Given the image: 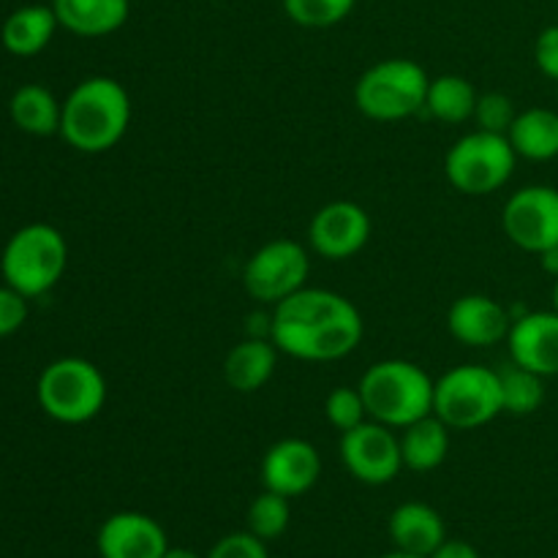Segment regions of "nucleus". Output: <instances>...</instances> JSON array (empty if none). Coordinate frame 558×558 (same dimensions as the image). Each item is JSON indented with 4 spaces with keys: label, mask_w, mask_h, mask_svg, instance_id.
I'll use <instances>...</instances> for the list:
<instances>
[{
    "label": "nucleus",
    "mask_w": 558,
    "mask_h": 558,
    "mask_svg": "<svg viewBox=\"0 0 558 558\" xmlns=\"http://www.w3.org/2000/svg\"><path fill=\"white\" fill-rule=\"evenodd\" d=\"M447 452H450V425L441 423L436 414H428L403 428L401 458L403 466L412 472H434L445 463Z\"/></svg>",
    "instance_id": "4be33fe9"
},
{
    "label": "nucleus",
    "mask_w": 558,
    "mask_h": 558,
    "mask_svg": "<svg viewBox=\"0 0 558 558\" xmlns=\"http://www.w3.org/2000/svg\"><path fill=\"white\" fill-rule=\"evenodd\" d=\"M518 163L507 134L472 131L461 136L445 156V174L456 191L466 196H488L505 189Z\"/></svg>",
    "instance_id": "0eeeda50"
},
{
    "label": "nucleus",
    "mask_w": 558,
    "mask_h": 558,
    "mask_svg": "<svg viewBox=\"0 0 558 558\" xmlns=\"http://www.w3.org/2000/svg\"><path fill=\"white\" fill-rule=\"evenodd\" d=\"M501 379V409L515 417L534 414L545 401V376L534 371L521 368L512 363V368H505L499 374Z\"/></svg>",
    "instance_id": "393cba45"
},
{
    "label": "nucleus",
    "mask_w": 558,
    "mask_h": 558,
    "mask_svg": "<svg viewBox=\"0 0 558 558\" xmlns=\"http://www.w3.org/2000/svg\"><path fill=\"white\" fill-rule=\"evenodd\" d=\"M501 409V379L483 365H458L434 387V414L450 430H474L488 425Z\"/></svg>",
    "instance_id": "6e6552de"
},
{
    "label": "nucleus",
    "mask_w": 558,
    "mask_h": 558,
    "mask_svg": "<svg viewBox=\"0 0 558 558\" xmlns=\"http://www.w3.org/2000/svg\"><path fill=\"white\" fill-rule=\"evenodd\" d=\"M131 125V96L112 76H87L63 101L60 136L80 153H107Z\"/></svg>",
    "instance_id": "f03ea898"
},
{
    "label": "nucleus",
    "mask_w": 558,
    "mask_h": 558,
    "mask_svg": "<svg viewBox=\"0 0 558 558\" xmlns=\"http://www.w3.org/2000/svg\"><path fill=\"white\" fill-rule=\"evenodd\" d=\"M368 417L390 428H407L434 414L436 381L409 360H379L360 379Z\"/></svg>",
    "instance_id": "7ed1b4c3"
},
{
    "label": "nucleus",
    "mask_w": 558,
    "mask_h": 558,
    "mask_svg": "<svg viewBox=\"0 0 558 558\" xmlns=\"http://www.w3.org/2000/svg\"><path fill=\"white\" fill-rule=\"evenodd\" d=\"M534 60H537V69L545 76L558 82V25L545 27L539 33L537 44H534Z\"/></svg>",
    "instance_id": "2f4dec72"
},
{
    "label": "nucleus",
    "mask_w": 558,
    "mask_h": 558,
    "mask_svg": "<svg viewBox=\"0 0 558 558\" xmlns=\"http://www.w3.org/2000/svg\"><path fill=\"white\" fill-rule=\"evenodd\" d=\"M308 272V251L298 240H270L245 262L243 287L259 303L278 305L305 287Z\"/></svg>",
    "instance_id": "1a4fd4ad"
},
{
    "label": "nucleus",
    "mask_w": 558,
    "mask_h": 558,
    "mask_svg": "<svg viewBox=\"0 0 558 558\" xmlns=\"http://www.w3.org/2000/svg\"><path fill=\"white\" fill-rule=\"evenodd\" d=\"M60 27L82 38H101L129 22L131 0H52Z\"/></svg>",
    "instance_id": "a211bd4d"
},
{
    "label": "nucleus",
    "mask_w": 558,
    "mask_h": 558,
    "mask_svg": "<svg viewBox=\"0 0 558 558\" xmlns=\"http://www.w3.org/2000/svg\"><path fill=\"white\" fill-rule=\"evenodd\" d=\"M60 27L52 5H22L0 27V41L16 58H33L52 41Z\"/></svg>",
    "instance_id": "aec40b11"
},
{
    "label": "nucleus",
    "mask_w": 558,
    "mask_h": 558,
    "mask_svg": "<svg viewBox=\"0 0 558 558\" xmlns=\"http://www.w3.org/2000/svg\"><path fill=\"white\" fill-rule=\"evenodd\" d=\"M539 259H543L545 270H548L554 278H558V248L545 251V254H539Z\"/></svg>",
    "instance_id": "72a5a7b5"
},
{
    "label": "nucleus",
    "mask_w": 558,
    "mask_h": 558,
    "mask_svg": "<svg viewBox=\"0 0 558 558\" xmlns=\"http://www.w3.org/2000/svg\"><path fill=\"white\" fill-rule=\"evenodd\" d=\"M510 311L488 294H463L450 305V314H447V330L466 347H494L501 338L510 336Z\"/></svg>",
    "instance_id": "dca6fc26"
},
{
    "label": "nucleus",
    "mask_w": 558,
    "mask_h": 558,
    "mask_svg": "<svg viewBox=\"0 0 558 558\" xmlns=\"http://www.w3.org/2000/svg\"><path fill=\"white\" fill-rule=\"evenodd\" d=\"M69 265V245L52 223H27L16 229L0 256L3 281L20 294L41 298L63 278Z\"/></svg>",
    "instance_id": "20e7f679"
},
{
    "label": "nucleus",
    "mask_w": 558,
    "mask_h": 558,
    "mask_svg": "<svg viewBox=\"0 0 558 558\" xmlns=\"http://www.w3.org/2000/svg\"><path fill=\"white\" fill-rule=\"evenodd\" d=\"M325 414L327 420H330L332 428H338L341 434H347V430L357 428L365 420H371L360 387H336V390L327 396Z\"/></svg>",
    "instance_id": "cd10ccee"
},
{
    "label": "nucleus",
    "mask_w": 558,
    "mask_h": 558,
    "mask_svg": "<svg viewBox=\"0 0 558 558\" xmlns=\"http://www.w3.org/2000/svg\"><path fill=\"white\" fill-rule=\"evenodd\" d=\"M387 532L398 550L423 558H428L447 539L441 515L423 501H407V505L396 507L390 523H387Z\"/></svg>",
    "instance_id": "f3484780"
},
{
    "label": "nucleus",
    "mask_w": 558,
    "mask_h": 558,
    "mask_svg": "<svg viewBox=\"0 0 558 558\" xmlns=\"http://www.w3.org/2000/svg\"><path fill=\"white\" fill-rule=\"evenodd\" d=\"M507 140L518 158L550 161L558 156V112L545 107L523 109L507 131Z\"/></svg>",
    "instance_id": "412c9836"
},
{
    "label": "nucleus",
    "mask_w": 558,
    "mask_h": 558,
    "mask_svg": "<svg viewBox=\"0 0 558 558\" xmlns=\"http://www.w3.org/2000/svg\"><path fill=\"white\" fill-rule=\"evenodd\" d=\"M474 118H477L480 129L483 131L507 134L510 125L515 123L518 112L510 96H505V93H485V96H480L477 109H474Z\"/></svg>",
    "instance_id": "c85d7f7f"
},
{
    "label": "nucleus",
    "mask_w": 558,
    "mask_h": 558,
    "mask_svg": "<svg viewBox=\"0 0 558 558\" xmlns=\"http://www.w3.org/2000/svg\"><path fill=\"white\" fill-rule=\"evenodd\" d=\"M289 518H292V510H289L287 496L265 488V494H259L251 501L245 523H248L251 534H256L259 539L270 543V539H278L287 532Z\"/></svg>",
    "instance_id": "a878e982"
},
{
    "label": "nucleus",
    "mask_w": 558,
    "mask_h": 558,
    "mask_svg": "<svg viewBox=\"0 0 558 558\" xmlns=\"http://www.w3.org/2000/svg\"><path fill=\"white\" fill-rule=\"evenodd\" d=\"M27 322V298L11 289L9 283L0 287V338L14 336Z\"/></svg>",
    "instance_id": "7c9ffc66"
},
{
    "label": "nucleus",
    "mask_w": 558,
    "mask_h": 558,
    "mask_svg": "<svg viewBox=\"0 0 558 558\" xmlns=\"http://www.w3.org/2000/svg\"><path fill=\"white\" fill-rule=\"evenodd\" d=\"M341 461L354 480L365 485H387L403 469L401 439L390 425L365 420L341 434Z\"/></svg>",
    "instance_id": "9b49d317"
},
{
    "label": "nucleus",
    "mask_w": 558,
    "mask_h": 558,
    "mask_svg": "<svg viewBox=\"0 0 558 558\" xmlns=\"http://www.w3.org/2000/svg\"><path fill=\"white\" fill-rule=\"evenodd\" d=\"M278 365V347L270 338H248L229 349L223 360V379L234 392H259L272 379Z\"/></svg>",
    "instance_id": "6ab92c4d"
},
{
    "label": "nucleus",
    "mask_w": 558,
    "mask_h": 558,
    "mask_svg": "<svg viewBox=\"0 0 558 558\" xmlns=\"http://www.w3.org/2000/svg\"><path fill=\"white\" fill-rule=\"evenodd\" d=\"M430 76L414 60L390 58L379 60L354 85V104L360 112L379 123L407 120L425 109Z\"/></svg>",
    "instance_id": "39448f33"
},
{
    "label": "nucleus",
    "mask_w": 558,
    "mask_h": 558,
    "mask_svg": "<svg viewBox=\"0 0 558 558\" xmlns=\"http://www.w3.org/2000/svg\"><path fill=\"white\" fill-rule=\"evenodd\" d=\"M428 558H480V554L466 539H445Z\"/></svg>",
    "instance_id": "473e14b6"
},
{
    "label": "nucleus",
    "mask_w": 558,
    "mask_h": 558,
    "mask_svg": "<svg viewBox=\"0 0 558 558\" xmlns=\"http://www.w3.org/2000/svg\"><path fill=\"white\" fill-rule=\"evenodd\" d=\"M311 248L330 262H343L357 256L371 240V216L357 202H330L316 216L308 227Z\"/></svg>",
    "instance_id": "f8f14e48"
},
{
    "label": "nucleus",
    "mask_w": 558,
    "mask_h": 558,
    "mask_svg": "<svg viewBox=\"0 0 558 558\" xmlns=\"http://www.w3.org/2000/svg\"><path fill=\"white\" fill-rule=\"evenodd\" d=\"M101 558H163L169 550L167 532L145 512H114L96 534Z\"/></svg>",
    "instance_id": "4468645a"
},
{
    "label": "nucleus",
    "mask_w": 558,
    "mask_h": 558,
    "mask_svg": "<svg viewBox=\"0 0 558 558\" xmlns=\"http://www.w3.org/2000/svg\"><path fill=\"white\" fill-rule=\"evenodd\" d=\"M322 458L311 441L281 439L262 458V483L267 490L294 499L319 483Z\"/></svg>",
    "instance_id": "ddd939ff"
},
{
    "label": "nucleus",
    "mask_w": 558,
    "mask_h": 558,
    "mask_svg": "<svg viewBox=\"0 0 558 558\" xmlns=\"http://www.w3.org/2000/svg\"><path fill=\"white\" fill-rule=\"evenodd\" d=\"M477 101V90H474V85L466 76L441 74L436 76V80H430L425 109H428L436 120H441V123L458 125L474 118Z\"/></svg>",
    "instance_id": "b1692460"
},
{
    "label": "nucleus",
    "mask_w": 558,
    "mask_h": 558,
    "mask_svg": "<svg viewBox=\"0 0 558 558\" xmlns=\"http://www.w3.org/2000/svg\"><path fill=\"white\" fill-rule=\"evenodd\" d=\"M38 407L63 425H82L98 417L107 403V379L82 357H60L38 376Z\"/></svg>",
    "instance_id": "423d86ee"
},
{
    "label": "nucleus",
    "mask_w": 558,
    "mask_h": 558,
    "mask_svg": "<svg viewBox=\"0 0 558 558\" xmlns=\"http://www.w3.org/2000/svg\"><path fill=\"white\" fill-rule=\"evenodd\" d=\"M510 357L539 376H558V311H534L512 319Z\"/></svg>",
    "instance_id": "2eb2a0df"
},
{
    "label": "nucleus",
    "mask_w": 558,
    "mask_h": 558,
    "mask_svg": "<svg viewBox=\"0 0 558 558\" xmlns=\"http://www.w3.org/2000/svg\"><path fill=\"white\" fill-rule=\"evenodd\" d=\"M205 558H270L265 539L251 532H234L218 539Z\"/></svg>",
    "instance_id": "c756f323"
},
{
    "label": "nucleus",
    "mask_w": 558,
    "mask_h": 558,
    "mask_svg": "<svg viewBox=\"0 0 558 558\" xmlns=\"http://www.w3.org/2000/svg\"><path fill=\"white\" fill-rule=\"evenodd\" d=\"M379 558H423V556H414V554H407V550H390V554L379 556Z\"/></svg>",
    "instance_id": "c9c22d12"
},
{
    "label": "nucleus",
    "mask_w": 558,
    "mask_h": 558,
    "mask_svg": "<svg viewBox=\"0 0 558 558\" xmlns=\"http://www.w3.org/2000/svg\"><path fill=\"white\" fill-rule=\"evenodd\" d=\"M363 316L357 305L330 289L303 287L281 300L270 316V341L278 352L305 363H332L363 341Z\"/></svg>",
    "instance_id": "f257e3e1"
},
{
    "label": "nucleus",
    "mask_w": 558,
    "mask_h": 558,
    "mask_svg": "<svg viewBox=\"0 0 558 558\" xmlns=\"http://www.w3.org/2000/svg\"><path fill=\"white\" fill-rule=\"evenodd\" d=\"M505 234L529 254L558 248V191L554 185H526L507 199L501 213Z\"/></svg>",
    "instance_id": "9d476101"
},
{
    "label": "nucleus",
    "mask_w": 558,
    "mask_h": 558,
    "mask_svg": "<svg viewBox=\"0 0 558 558\" xmlns=\"http://www.w3.org/2000/svg\"><path fill=\"white\" fill-rule=\"evenodd\" d=\"M9 114L20 131L31 136L60 134V120H63V104L52 96L44 85H22L11 96Z\"/></svg>",
    "instance_id": "5701e85b"
},
{
    "label": "nucleus",
    "mask_w": 558,
    "mask_h": 558,
    "mask_svg": "<svg viewBox=\"0 0 558 558\" xmlns=\"http://www.w3.org/2000/svg\"><path fill=\"white\" fill-rule=\"evenodd\" d=\"M357 0H283V11L294 25L332 27L352 14Z\"/></svg>",
    "instance_id": "bb28decb"
},
{
    "label": "nucleus",
    "mask_w": 558,
    "mask_h": 558,
    "mask_svg": "<svg viewBox=\"0 0 558 558\" xmlns=\"http://www.w3.org/2000/svg\"><path fill=\"white\" fill-rule=\"evenodd\" d=\"M554 308L558 311V278H556V283H554Z\"/></svg>",
    "instance_id": "e433bc0d"
},
{
    "label": "nucleus",
    "mask_w": 558,
    "mask_h": 558,
    "mask_svg": "<svg viewBox=\"0 0 558 558\" xmlns=\"http://www.w3.org/2000/svg\"><path fill=\"white\" fill-rule=\"evenodd\" d=\"M163 558H202V556H196L194 550L189 548H169L167 554H163Z\"/></svg>",
    "instance_id": "f704fd0d"
}]
</instances>
